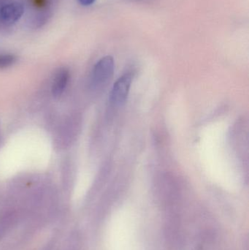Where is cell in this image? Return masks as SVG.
Segmentation results:
<instances>
[{
  "mask_svg": "<svg viewBox=\"0 0 249 250\" xmlns=\"http://www.w3.org/2000/svg\"><path fill=\"white\" fill-rule=\"evenodd\" d=\"M115 64L112 57L107 56L101 59L94 67L91 76L90 85L92 89H98L108 82L114 75Z\"/></svg>",
  "mask_w": 249,
  "mask_h": 250,
  "instance_id": "1",
  "label": "cell"
},
{
  "mask_svg": "<svg viewBox=\"0 0 249 250\" xmlns=\"http://www.w3.org/2000/svg\"><path fill=\"white\" fill-rule=\"evenodd\" d=\"M133 82L130 73L124 75L118 79L113 86L111 94V102L114 106H121L125 104Z\"/></svg>",
  "mask_w": 249,
  "mask_h": 250,
  "instance_id": "2",
  "label": "cell"
},
{
  "mask_svg": "<svg viewBox=\"0 0 249 250\" xmlns=\"http://www.w3.org/2000/svg\"><path fill=\"white\" fill-rule=\"evenodd\" d=\"M23 12L24 7L19 1L1 3L0 4V23L13 24L21 18Z\"/></svg>",
  "mask_w": 249,
  "mask_h": 250,
  "instance_id": "3",
  "label": "cell"
},
{
  "mask_svg": "<svg viewBox=\"0 0 249 250\" xmlns=\"http://www.w3.org/2000/svg\"><path fill=\"white\" fill-rule=\"evenodd\" d=\"M70 80V72L67 69H61L57 73L52 86V93L54 97H60L67 88Z\"/></svg>",
  "mask_w": 249,
  "mask_h": 250,
  "instance_id": "4",
  "label": "cell"
},
{
  "mask_svg": "<svg viewBox=\"0 0 249 250\" xmlns=\"http://www.w3.org/2000/svg\"><path fill=\"white\" fill-rule=\"evenodd\" d=\"M16 62V57L12 54H0V68H5L13 65Z\"/></svg>",
  "mask_w": 249,
  "mask_h": 250,
  "instance_id": "5",
  "label": "cell"
},
{
  "mask_svg": "<svg viewBox=\"0 0 249 250\" xmlns=\"http://www.w3.org/2000/svg\"><path fill=\"white\" fill-rule=\"evenodd\" d=\"M80 4H83V5L88 6L91 5V4H93L95 2V0H78Z\"/></svg>",
  "mask_w": 249,
  "mask_h": 250,
  "instance_id": "6",
  "label": "cell"
}]
</instances>
